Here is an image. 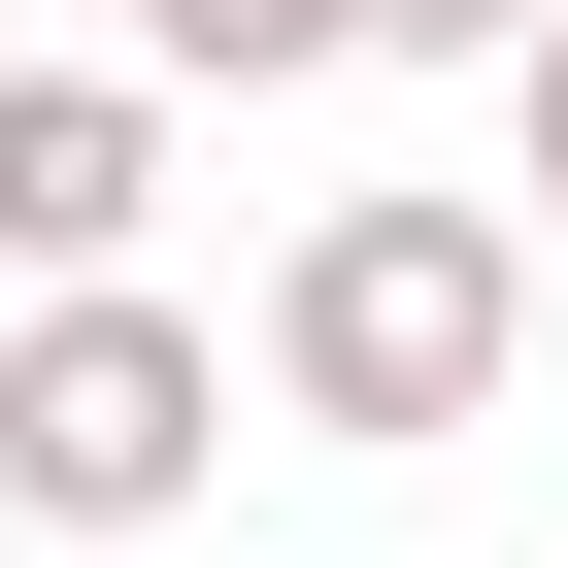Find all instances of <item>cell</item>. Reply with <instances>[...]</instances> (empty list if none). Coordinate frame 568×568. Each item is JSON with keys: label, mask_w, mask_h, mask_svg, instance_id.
I'll use <instances>...</instances> for the list:
<instances>
[{"label": "cell", "mask_w": 568, "mask_h": 568, "mask_svg": "<svg viewBox=\"0 0 568 568\" xmlns=\"http://www.w3.org/2000/svg\"><path fill=\"white\" fill-rule=\"evenodd\" d=\"M267 402L302 435H501L535 402V201H302V267H267Z\"/></svg>", "instance_id": "1"}, {"label": "cell", "mask_w": 568, "mask_h": 568, "mask_svg": "<svg viewBox=\"0 0 568 568\" xmlns=\"http://www.w3.org/2000/svg\"><path fill=\"white\" fill-rule=\"evenodd\" d=\"M234 468V335L201 302H0V501L34 535H168Z\"/></svg>", "instance_id": "2"}, {"label": "cell", "mask_w": 568, "mask_h": 568, "mask_svg": "<svg viewBox=\"0 0 568 568\" xmlns=\"http://www.w3.org/2000/svg\"><path fill=\"white\" fill-rule=\"evenodd\" d=\"M134 201H168V68H0V267L34 302H134Z\"/></svg>", "instance_id": "3"}, {"label": "cell", "mask_w": 568, "mask_h": 568, "mask_svg": "<svg viewBox=\"0 0 568 568\" xmlns=\"http://www.w3.org/2000/svg\"><path fill=\"white\" fill-rule=\"evenodd\" d=\"M168 101H267V68H368V0H134Z\"/></svg>", "instance_id": "4"}, {"label": "cell", "mask_w": 568, "mask_h": 568, "mask_svg": "<svg viewBox=\"0 0 568 568\" xmlns=\"http://www.w3.org/2000/svg\"><path fill=\"white\" fill-rule=\"evenodd\" d=\"M568 0H368V68H535Z\"/></svg>", "instance_id": "5"}, {"label": "cell", "mask_w": 568, "mask_h": 568, "mask_svg": "<svg viewBox=\"0 0 568 568\" xmlns=\"http://www.w3.org/2000/svg\"><path fill=\"white\" fill-rule=\"evenodd\" d=\"M501 168H535V234H568V34H535V68H501Z\"/></svg>", "instance_id": "6"}, {"label": "cell", "mask_w": 568, "mask_h": 568, "mask_svg": "<svg viewBox=\"0 0 568 568\" xmlns=\"http://www.w3.org/2000/svg\"><path fill=\"white\" fill-rule=\"evenodd\" d=\"M0 568H34V501H0Z\"/></svg>", "instance_id": "7"}]
</instances>
